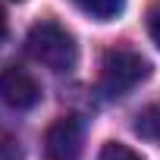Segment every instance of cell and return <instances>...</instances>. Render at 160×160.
Instances as JSON below:
<instances>
[{
	"instance_id": "obj_1",
	"label": "cell",
	"mask_w": 160,
	"mask_h": 160,
	"mask_svg": "<svg viewBox=\"0 0 160 160\" xmlns=\"http://www.w3.org/2000/svg\"><path fill=\"white\" fill-rule=\"evenodd\" d=\"M25 47H28L32 60L47 66L50 72H69L78 63V44H75L72 32L63 28L60 22H53V19H44V22L32 25V32L25 38Z\"/></svg>"
},
{
	"instance_id": "obj_2",
	"label": "cell",
	"mask_w": 160,
	"mask_h": 160,
	"mask_svg": "<svg viewBox=\"0 0 160 160\" xmlns=\"http://www.w3.org/2000/svg\"><path fill=\"white\" fill-rule=\"evenodd\" d=\"M148 75H151V63L141 53H135L129 47H116V50L104 53L98 91L107 101H116V98H126L135 85H141Z\"/></svg>"
},
{
	"instance_id": "obj_3",
	"label": "cell",
	"mask_w": 160,
	"mask_h": 160,
	"mask_svg": "<svg viewBox=\"0 0 160 160\" xmlns=\"http://www.w3.org/2000/svg\"><path fill=\"white\" fill-rule=\"evenodd\" d=\"M82 141H85L82 122L75 116H60L44 135V151H47L50 160H78Z\"/></svg>"
},
{
	"instance_id": "obj_4",
	"label": "cell",
	"mask_w": 160,
	"mask_h": 160,
	"mask_svg": "<svg viewBox=\"0 0 160 160\" xmlns=\"http://www.w3.org/2000/svg\"><path fill=\"white\" fill-rule=\"evenodd\" d=\"M0 101L13 110H32L41 101V88L25 69L10 66L0 72Z\"/></svg>"
},
{
	"instance_id": "obj_5",
	"label": "cell",
	"mask_w": 160,
	"mask_h": 160,
	"mask_svg": "<svg viewBox=\"0 0 160 160\" xmlns=\"http://www.w3.org/2000/svg\"><path fill=\"white\" fill-rule=\"evenodd\" d=\"M85 16L98 19V22H110L126 10V0H72Z\"/></svg>"
},
{
	"instance_id": "obj_6",
	"label": "cell",
	"mask_w": 160,
	"mask_h": 160,
	"mask_svg": "<svg viewBox=\"0 0 160 160\" xmlns=\"http://www.w3.org/2000/svg\"><path fill=\"white\" fill-rule=\"evenodd\" d=\"M135 132L141 138H151V141H160V107H148L144 113H138V122H135Z\"/></svg>"
},
{
	"instance_id": "obj_7",
	"label": "cell",
	"mask_w": 160,
	"mask_h": 160,
	"mask_svg": "<svg viewBox=\"0 0 160 160\" xmlns=\"http://www.w3.org/2000/svg\"><path fill=\"white\" fill-rule=\"evenodd\" d=\"M98 160H141V154H135L129 144H119V141H107L98 154Z\"/></svg>"
},
{
	"instance_id": "obj_8",
	"label": "cell",
	"mask_w": 160,
	"mask_h": 160,
	"mask_svg": "<svg viewBox=\"0 0 160 160\" xmlns=\"http://www.w3.org/2000/svg\"><path fill=\"white\" fill-rule=\"evenodd\" d=\"M0 160H22V144L0 129Z\"/></svg>"
},
{
	"instance_id": "obj_9",
	"label": "cell",
	"mask_w": 160,
	"mask_h": 160,
	"mask_svg": "<svg viewBox=\"0 0 160 160\" xmlns=\"http://www.w3.org/2000/svg\"><path fill=\"white\" fill-rule=\"evenodd\" d=\"M148 35H151V41L160 47V7H154V10L148 13Z\"/></svg>"
},
{
	"instance_id": "obj_10",
	"label": "cell",
	"mask_w": 160,
	"mask_h": 160,
	"mask_svg": "<svg viewBox=\"0 0 160 160\" xmlns=\"http://www.w3.org/2000/svg\"><path fill=\"white\" fill-rule=\"evenodd\" d=\"M7 38V13H3V7H0V41Z\"/></svg>"
}]
</instances>
